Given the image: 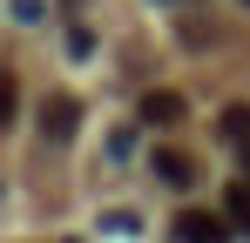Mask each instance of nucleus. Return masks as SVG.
I'll use <instances>...</instances> for the list:
<instances>
[{
    "label": "nucleus",
    "instance_id": "obj_6",
    "mask_svg": "<svg viewBox=\"0 0 250 243\" xmlns=\"http://www.w3.org/2000/svg\"><path fill=\"white\" fill-rule=\"evenodd\" d=\"M95 230H102V237H135V230H142V216H135V209H102V223H95Z\"/></svg>",
    "mask_w": 250,
    "mask_h": 243
},
{
    "label": "nucleus",
    "instance_id": "obj_10",
    "mask_svg": "<svg viewBox=\"0 0 250 243\" xmlns=\"http://www.w3.org/2000/svg\"><path fill=\"white\" fill-rule=\"evenodd\" d=\"M14 20H21V27H34V20H41V0H14Z\"/></svg>",
    "mask_w": 250,
    "mask_h": 243
},
{
    "label": "nucleus",
    "instance_id": "obj_8",
    "mask_svg": "<svg viewBox=\"0 0 250 243\" xmlns=\"http://www.w3.org/2000/svg\"><path fill=\"white\" fill-rule=\"evenodd\" d=\"M14 108H21V88H14V75H0V128L14 122Z\"/></svg>",
    "mask_w": 250,
    "mask_h": 243
},
{
    "label": "nucleus",
    "instance_id": "obj_3",
    "mask_svg": "<svg viewBox=\"0 0 250 243\" xmlns=\"http://www.w3.org/2000/svg\"><path fill=\"white\" fill-rule=\"evenodd\" d=\"M135 115L149 122V128H183V122H189V101H183V95H176V88H149V95H142V108H135Z\"/></svg>",
    "mask_w": 250,
    "mask_h": 243
},
{
    "label": "nucleus",
    "instance_id": "obj_4",
    "mask_svg": "<svg viewBox=\"0 0 250 243\" xmlns=\"http://www.w3.org/2000/svg\"><path fill=\"white\" fill-rule=\"evenodd\" d=\"M149 176L169 182V189H189V182H196V162L183 156V149H156V156H149Z\"/></svg>",
    "mask_w": 250,
    "mask_h": 243
},
{
    "label": "nucleus",
    "instance_id": "obj_9",
    "mask_svg": "<svg viewBox=\"0 0 250 243\" xmlns=\"http://www.w3.org/2000/svg\"><path fill=\"white\" fill-rule=\"evenodd\" d=\"M68 54H75V61H88V54H95V34H88V27H75V34H68Z\"/></svg>",
    "mask_w": 250,
    "mask_h": 243
},
{
    "label": "nucleus",
    "instance_id": "obj_7",
    "mask_svg": "<svg viewBox=\"0 0 250 243\" xmlns=\"http://www.w3.org/2000/svg\"><path fill=\"white\" fill-rule=\"evenodd\" d=\"M223 135H230V142H244V135H250V108H244V101L223 108Z\"/></svg>",
    "mask_w": 250,
    "mask_h": 243
},
{
    "label": "nucleus",
    "instance_id": "obj_2",
    "mask_svg": "<svg viewBox=\"0 0 250 243\" xmlns=\"http://www.w3.org/2000/svg\"><path fill=\"white\" fill-rule=\"evenodd\" d=\"M75 128H82V101L75 95H47L41 101V135L47 142H75Z\"/></svg>",
    "mask_w": 250,
    "mask_h": 243
},
{
    "label": "nucleus",
    "instance_id": "obj_11",
    "mask_svg": "<svg viewBox=\"0 0 250 243\" xmlns=\"http://www.w3.org/2000/svg\"><path fill=\"white\" fill-rule=\"evenodd\" d=\"M237 149H244V169H250V135H244V142H237Z\"/></svg>",
    "mask_w": 250,
    "mask_h": 243
},
{
    "label": "nucleus",
    "instance_id": "obj_1",
    "mask_svg": "<svg viewBox=\"0 0 250 243\" xmlns=\"http://www.w3.org/2000/svg\"><path fill=\"white\" fill-rule=\"evenodd\" d=\"M237 223L230 216H209V209H183L176 216V243H230Z\"/></svg>",
    "mask_w": 250,
    "mask_h": 243
},
{
    "label": "nucleus",
    "instance_id": "obj_5",
    "mask_svg": "<svg viewBox=\"0 0 250 243\" xmlns=\"http://www.w3.org/2000/svg\"><path fill=\"white\" fill-rule=\"evenodd\" d=\"M223 216L237 223V237H250V182H237V189H223Z\"/></svg>",
    "mask_w": 250,
    "mask_h": 243
},
{
    "label": "nucleus",
    "instance_id": "obj_12",
    "mask_svg": "<svg viewBox=\"0 0 250 243\" xmlns=\"http://www.w3.org/2000/svg\"><path fill=\"white\" fill-rule=\"evenodd\" d=\"M244 7H250V0H244Z\"/></svg>",
    "mask_w": 250,
    "mask_h": 243
}]
</instances>
